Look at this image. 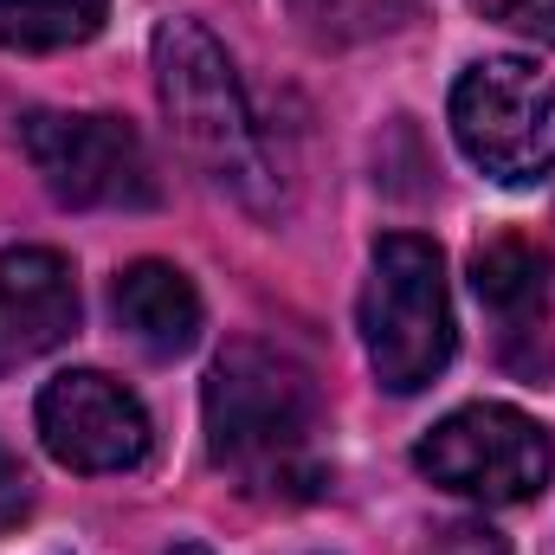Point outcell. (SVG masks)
Returning a JSON list of instances; mask_svg holds the SVG:
<instances>
[{
    "label": "cell",
    "instance_id": "cell-1",
    "mask_svg": "<svg viewBox=\"0 0 555 555\" xmlns=\"http://www.w3.org/2000/svg\"><path fill=\"white\" fill-rule=\"evenodd\" d=\"M201 414H207L214 465L233 472L240 491L272 504H297L323 491V459H317L323 401L297 356L272 343H227L207 369Z\"/></svg>",
    "mask_w": 555,
    "mask_h": 555
},
{
    "label": "cell",
    "instance_id": "cell-2",
    "mask_svg": "<svg viewBox=\"0 0 555 555\" xmlns=\"http://www.w3.org/2000/svg\"><path fill=\"white\" fill-rule=\"evenodd\" d=\"M149 52H155V98L181 155L240 207L278 214L284 194H278L272 149L259 137V117L246 104L240 65L227 59V46L201 20H162Z\"/></svg>",
    "mask_w": 555,
    "mask_h": 555
},
{
    "label": "cell",
    "instance_id": "cell-3",
    "mask_svg": "<svg viewBox=\"0 0 555 555\" xmlns=\"http://www.w3.org/2000/svg\"><path fill=\"white\" fill-rule=\"evenodd\" d=\"M369 369L388 395H420L446 375L459 349L452 291H446V253L420 233H388L369 253V284L356 304Z\"/></svg>",
    "mask_w": 555,
    "mask_h": 555
},
{
    "label": "cell",
    "instance_id": "cell-4",
    "mask_svg": "<svg viewBox=\"0 0 555 555\" xmlns=\"http://www.w3.org/2000/svg\"><path fill=\"white\" fill-rule=\"evenodd\" d=\"M452 142L498 188H530L555 168V78L530 59H478L452 85Z\"/></svg>",
    "mask_w": 555,
    "mask_h": 555
},
{
    "label": "cell",
    "instance_id": "cell-5",
    "mask_svg": "<svg viewBox=\"0 0 555 555\" xmlns=\"http://www.w3.org/2000/svg\"><path fill=\"white\" fill-rule=\"evenodd\" d=\"M414 465L452 498L472 504H537L555 478V439L543 420L511 401H472L452 408L414 446Z\"/></svg>",
    "mask_w": 555,
    "mask_h": 555
},
{
    "label": "cell",
    "instance_id": "cell-6",
    "mask_svg": "<svg viewBox=\"0 0 555 555\" xmlns=\"http://www.w3.org/2000/svg\"><path fill=\"white\" fill-rule=\"evenodd\" d=\"M20 149L59 207H155V162L124 117L104 111H26Z\"/></svg>",
    "mask_w": 555,
    "mask_h": 555
},
{
    "label": "cell",
    "instance_id": "cell-7",
    "mask_svg": "<svg viewBox=\"0 0 555 555\" xmlns=\"http://www.w3.org/2000/svg\"><path fill=\"white\" fill-rule=\"evenodd\" d=\"M39 439L65 472H137L155 446L149 408L104 375V369H65L39 388Z\"/></svg>",
    "mask_w": 555,
    "mask_h": 555
},
{
    "label": "cell",
    "instance_id": "cell-8",
    "mask_svg": "<svg viewBox=\"0 0 555 555\" xmlns=\"http://www.w3.org/2000/svg\"><path fill=\"white\" fill-rule=\"evenodd\" d=\"M78 330V278L52 246L0 253V362L52 356Z\"/></svg>",
    "mask_w": 555,
    "mask_h": 555
},
{
    "label": "cell",
    "instance_id": "cell-9",
    "mask_svg": "<svg viewBox=\"0 0 555 555\" xmlns=\"http://www.w3.org/2000/svg\"><path fill=\"white\" fill-rule=\"evenodd\" d=\"M111 317H117V330L137 343L149 362L188 356V349L201 343V323H207L194 278L181 272V266H168V259H137V266H124L117 284H111Z\"/></svg>",
    "mask_w": 555,
    "mask_h": 555
},
{
    "label": "cell",
    "instance_id": "cell-10",
    "mask_svg": "<svg viewBox=\"0 0 555 555\" xmlns=\"http://www.w3.org/2000/svg\"><path fill=\"white\" fill-rule=\"evenodd\" d=\"M472 291L504 330H530L550 310V259L530 240H491L472 259Z\"/></svg>",
    "mask_w": 555,
    "mask_h": 555
},
{
    "label": "cell",
    "instance_id": "cell-11",
    "mask_svg": "<svg viewBox=\"0 0 555 555\" xmlns=\"http://www.w3.org/2000/svg\"><path fill=\"white\" fill-rule=\"evenodd\" d=\"M111 0H0V46L7 52H65L98 39Z\"/></svg>",
    "mask_w": 555,
    "mask_h": 555
},
{
    "label": "cell",
    "instance_id": "cell-12",
    "mask_svg": "<svg viewBox=\"0 0 555 555\" xmlns=\"http://www.w3.org/2000/svg\"><path fill=\"white\" fill-rule=\"evenodd\" d=\"M472 7H478L485 20H498V26L537 39V46H555V0H472Z\"/></svg>",
    "mask_w": 555,
    "mask_h": 555
},
{
    "label": "cell",
    "instance_id": "cell-13",
    "mask_svg": "<svg viewBox=\"0 0 555 555\" xmlns=\"http://www.w3.org/2000/svg\"><path fill=\"white\" fill-rule=\"evenodd\" d=\"M33 511V478H26V465H20V452L0 439V537L20 524Z\"/></svg>",
    "mask_w": 555,
    "mask_h": 555
},
{
    "label": "cell",
    "instance_id": "cell-14",
    "mask_svg": "<svg viewBox=\"0 0 555 555\" xmlns=\"http://www.w3.org/2000/svg\"><path fill=\"white\" fill-rule=\"evenodd\" d=\"M291 13H297V20H310V26H323V33H330V26H336V20H349V13H356V0H291Z\"/></svg>",
    "mask_w": 555,
    "mask_h": 555
},
{
    "label": "cell",
    "instance_id": "cell-15",
    "mask_svg": "<svg viewBox=\"0 0 555 555\" xmlns=\"http://www.w3.org/2000/svg\"><path fill=\"white\" fill-rule=\"evenodd\" d=\"M168 555H214V550H201V543H175Z\"/></svg>",
    "mask_w": 555,
    "mask_h": 555
}]
</instances>
